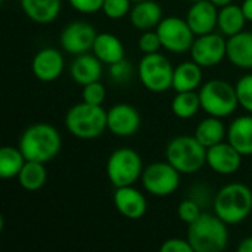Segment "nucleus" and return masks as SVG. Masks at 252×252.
<instances>
[{
    "mask_svg": "<svg viewBox=\"0 0 252 252\" xmlns=\"http://www.w3.org/2000/svg\"><path fill=\"white\" fill-rule=\"evenodd\" d=\"M27 161L50 162L53 161L62 148L61 133L49 123H35L24 130L18 142Z\"/></svg>",
    "mask_w": 252,
    "mask_h": 252,
    "instance_id": "f257e3e1",
    "label": "nucleus"
},
{
    "mask_svg": "<svg viewBox=\"0 0 252 252\" xmlns=\"http://www.w3.org/2000/svg\"><path fill=\"white\" fill-rule=\"evenodd\" d=\"M213 210L227 226L245 221L252 213L251 188L239 182L223 186L213 198Z\"/></svg>",
    "mask_w": 252,
    "mask_h": 252,
    "instance_id": "f03ea898",
    "label": "nucleus"
},
{
    "mask_svg": "<svg viewBox=\"0 0 252 252\" xmlns=\"http://www.w3.org/2000/svg\"><path fill=\"white\" fill-rule=\"evenodd\" d=\"M66 130L80 140H93L108 130L106 111L102 105L87 102L75 103L65 114Z\"/></svg>",
    "mask_w": 252,
    "mask_h": 252,
    "instance_id": "7ed1b4c3",
    "label": "nucleus"
},
{
    "mask_svg": "<svg viewBox=\"0 0 252 252\" xmlns=\"http://www.w3.org/2000/svg\"><path fill=\"white\" fill-rule=\"evenodd\" d=\"M188 241L193 252H221L227 248V224L216 214L202 213V216L189 226Z\"/></svg>",
    "mask_w": 252,
    "mask_h": 252,
    "instance_id": "20e7f679",
    "label": "nucleus"
},
{
    "mask_svg": "<svg viewBox=\"0 0 252 252\" xmlns=\"http://www.w3.org/2000/svg\"><path fill=\"white\" fill-rule=\"evenodd\" d=\"M165 158L182 174H195L207 165V148L195 136L182 134L168 142Z\"/></svg>",
    "mask_w": 252,
    "mask_h": 252,
    "instance_id": "39448f33",
    "label": "nucleus"
},
{
    "mask_svg": "<svg viewBox=\"0 0 252 252\" xmlns=\"http://www.w3.org/2000/svg\"><path fill=\"white\" fill-rule=\"evenodd\" d=\"M198 93L202 111L211 117H230L239 106L235 86L224 80H210L199 87Z\"/></svg>",
    "mask_w": 252,
    "mask_h": 252,
    "instance_id": "423d86ee",
    "label": "nucleus"
},
{
    "mask_svg": "<svg viewBox=\"0 0 252 252\" xmlns=\"http://www.w3.org/2000/svg\"><path fill=\"white\" fill-rule=\"evenodd\" d=\"M142 157L130 148L115 149L106 161V177L114 188L133 186L143 173Z\"/></svg>",
    "mask_w": 252,
    "mask_h": 252,
    "instance_id": "0eeeda50",
    "label": "nucleus"
},
{
    "mask_svg": "<svg viewBox=\"0 0 252 252\" xmlns=\"http://www.w3.org/2000/svg\"><path fill=\"white\" fill-rule=\"evenodd\" d=\"M137 75L142 86L152 93H164L173 89L174 66L162 53L143 55L137 66Z\"/></svg>",
    "mask_w": 252,
    "mask_h": 252,
    "instance_id": "6e6552de",
    "label": "nucleus"
},
{
    "mask_svg": "<svg viewBox=\"0 0 252 252\" xmlns=\"http://www.w3.org/2000/svg\"><path fill=\"white\" fill-rule=\"evenodd\" d=\"M182 173L177 171L167 159L149 164L142 173L143 189L157 198H165L173 195L180 186Z\"/></svg>",
    "mask_w": 252,
    "mask_h": 252,
    "instance_id": "1a4fd4ad",
    "label": "nucleus"
},
{
    "mask_svg": "<svg viewBox=\"0 0 252 252\" xmlns=\"http://www.w3.org/2000/svg\"><path fill=\"white\" fill-rule=\"evenodd\" d=\"M155 30L161 38L162 49L171 53H188L196 38L186 18L165 16Z\"/></svg>",
    "mask_w": 252,
    "mask_h": 252,
    "instance_id": "9d476101",
    "label": "nucleus"
},
{
    "mask_svg": "<svg viewBox=\"0 0 252 252\" xmlns=\"http://www.w3.org/2000/svg\"><path fill=\"white\" fill-rule=\"evenodd\" d=\"M189 53L192 61L202 68L217 66L227 58V38L216 31L196 35Z\"/></svg>",
    "mask_w": 252,
    "mask_h": 252,
    "instance_id": "9b49d317",
    "label": "nucleus"
},
{
    "mask_svg": "<svg viewBox=\"0 0 252 252\" xmlns=\"http://www.w3.org/2000/svg\"><path fill=\"white\" fill-rule=\"evenodd\" d=\"M97 31L96 28L86 21H74L63 27L59 41L61 47L69 55L87 53L93 49Z\"/></svg>",
    "mask_w": 252,
    "mask_h": 252,
    "instance_id": "f8f14e48",
    "label": "nucleus"
},
{
    "mask_svg": "<svg viewBox=\"0 0 252 252\" xmlns=\"http://www.w3.org/2000/svg\"><path fill=\"white\" fill-rule=\"evenodd\" d=\"M108 131L117 137H130L134 136L140 126L142 117L140 112L130 103H117L106 111Z\"/></svg>",
    "mask_w": 252,
    "mask_h": 252,
    "instance_id": "ddd939ff",
    "label": "nucleus"
},
{
    "mask_svg": "<svg viewBox=\"0 0 252 252\" xmlns=\"http://www.w3.org/2000/svg\"><path fill=\"white\" fill-rule=\"evenodd\" d=\"M244 155L239 154L227 140L207 148V165L217 174L232 176L242 167Z\"/></svg>",
    "mask_w": 252,
    "mask_h": 252,
    "instance_id": "4468645a",
    "label": "nucleus"
},
{
    "mask_svg": "<svg viewBox=\"0 0 252 252\" xmlns=\"http://www.w3.org/2000/svg\"><path fill=\"white\" fill-rule=\"evenodd\" d=\"M63 68H65L63 55L55 47L40 49L31 61L32 75L41 83H52L58 80L62 75Z\"/></svg>",
    "mask_w": 252,
    "mask_h": 252,
    "instance_id": "2eb2a0df",
    "label": "nucleus"
},
{
    "mask_svg": "<svg viewBox=\"0 0 252 252\" xmlns=\"http://www.w3.org/2000/svg\"><path fill=\"white\" fill-rule=\"evenodd\" d=\"M112 199L115 210L127 220H140L148 211V201L134 185L115 188Z\"/></svg>",
    "mask_w": 252,
    "mask_h": 252,
    "instance_id": "dca6fc26",
    "label": "nucleus"
},
{
    "mask_svg": "<svg viewBox=\"0 0 252 252\" xmlns=\"http://www.w3.org/2000/svg\"><path fill=\"white\" fill-rule=\"evenodd\" d=\"M186 21L195 35H202L213 32L217 28L219 7L210 0L193 1L186 13Z\"/></svg>",
    "mask_w": 252,
    "mask_h": 252,
    "instance_id": "f3484780",
    "label": "nucleus"
},
{
    "mask_svg": "<svg viewBox=\"0 0 252 252\" xmlns=\"http://www.w3.org/2000/svg\"><path fill=\"white\" fill-rule=\"evenodd\" d=\"M131 25L139 31L155 30L162 21V7L155 0H142L133 3L128 13Z\"/></svg>",
    "mask_w": 252,
    "mask_h": 252,
    "instance_id": "a211bd4d",
    "label": "nucleus"
},
{
    "mask_svg": "<svg viewBox=\"0 0 252 252\" xmlns=\"http://www.w3.org/2000/svg\"><path fill=\"white\" fill-rule=\"evenodd\" d=\"M227 59L236 68L252 69V31L227 37Z\"/></svg>",
    "mask_w": 252,
    "mask_h": 252,
    "instance_id": "6ab92c4d",
    "label": "nucleus"
},
{
    "mask_svg": "<svg viewBox=\"0 0 252 252\" xmlns=\"http://www.w3.org/2000/svg\"><path fill=\"white\" fill-rule=\"evenodd\" d=\"M102 65L103 63L94 55H90L89 52L77 55L71 63V69H69L71 78L81 87L93 81H99L103 72Z\"/></svg>",
    "mask_w": 252,
    "mask_h": 252,
    "instance_id": "aec40b11",
    "label": "nucleus"
},
{
    "mask_svg": "<svg viewBox=\"0 0 252 252\" xmlns=\"http://www.w3.org/2000/svg\"><path fill=\"white\" fill-rule=\"evenodd\" d=\"M226 140L244 157L252 155V114L236 117L230 123Z\"/></svg>",
    "mask_w": 252,
    "mask_h": 252,
    "instance_id": "412c9836",
    "label": "nucleus"
},
{
    "mask_svg": "<svg viewBox=\"0 0 252 252\" xmlns=\"http://www.w3.org/2000/svg\"><path fill=\"white\" fill-rule=\"evenodd\" d=\"M19 4L25 16L38 25L53 22L62 9V0H19Z\"/></svg>",
    "mask_w": 252,
    "mask_h": 252,
    "instance_id": "4be33fe9",
    "label": "nucleus"
},
{
    "mask_svg": "<svg viewBox=\"0 0 252 252\" xmlns=\"http://www.w3.org/2000/svg\"><path fill=\"white\" fill-rule=\"evenodd\" d=\"M92 52L102 63H106L108 66L126 58L123 41L111 32H97Z\"/></svg>",
    "mask_w": 252,
    "mask_h": 252,
    "instance_id": "5701e85b",
    "label": "nucleus"
},
{
    "mask_svg": "<svg viewBox=\"0 0 252 252\" xmlns=\"http://www.w3.org/2000/svg\"><path fill=\"white\" fill-rule=\"evenodd\" d=\"M202 66L193 61H186L174 66L173 90L174 92H196L202 86Z\"/></svg>",
    "mask_w": 252,
    "mask_h": 252,
    "instance_id": "b1692460",
    "label": "nucleus"
},
{
    "mask_svg": "<svg viewBox=\"0 0 252 252\" xmlns=\"http://www.w3.org/2000/svg\"><path fill=\"white\" fill-rule=\"evenodd\" d=\"M223 118H217V117H211L208 115L207 118H204L195 128L193 136L205 146H214L220 142H224L226 136H227V128L224 126V123L221 121Z\"/></svg>",
    "mask_w": 252,
    "mask_h": 252,
    "instance_id": "393cba45",
    "label": "nucleus"
},
{
    "mask_svg": "<svg viewBox=\"0 0 252 252\" xmlns=\"http://www.w3.org/2000/svg\"><path fill=\"white\" fill-rule=\"evenodd\" d=\"M247 18L242 12V7L238 4H227L224 7L219 9V21H217V28L224 37H232L241 31H244Z\"/></svg>",
    "mask_w": 252,
    "mask_h": 252,
    "instance_id": "a878e982",
    "label": "nucleus"
},
{
    "mask_svg": "<svg viewBox=\"0 0 252 252\" xmlns=\"http://www.w3.org/2000/svg\"><path fill=\"white\" fill-rule=\"evenodd\" d=\"M16 180H18V185L24 190H28V192L40 190L47 182L46 164L38 162V161H27L22 170L19 171Z\"/></svg>",
    "mask_w": 252,
    "mask_h": 252,
    "instance_id": "bb28decb",
    "label": "nucleus"
},
{
    "mask_svg": "<svg viewBox=\"0 0 252 252\" xmlns=\"http://www.w3.org/2000/svg\"><path fill=\"white\" fill-rule=\"evenodd\" d=\"M25 162L27 158L24 157L19 146H3L0 149V177L4 180L16 179Z\"/></svg>",
    "mask_w": 252,
    "mask_h": 252,
    "instance_id": "cd10ccee",
    "label": "nucleus"
},
{
    "mask_svg": "<svg viewBox=\"0 0 252 252\" xmlns=\"http://www.w3.org/2000/svg\"><path fill=\"white\" fill-rule=\"evenodd\" d=\"M201 109L198 92H176V96L171 100V111L180 120H190Z\"/></svg>",
    "mask_w": 252,
    "mask_h": 252,
    "instance_id": "c85d7f7f",
    "label": "nucleus"
},
{
    "mask_svg": "<svg viewBox=\"0 0 252 252\" xmlns=\"http://www.w3.org/2000/svg\"><path fill=\"white\" fill-rule=\"evenodd\" d=\"M201 216H202V205L193 198L183 199L177 207V217L188 226L195 223Z\"/></svg>",
    "mask_w": 252,
    "mask_h": 252,
    "instance_id": "c756f323",
    "label": "nucleus"
},
{
    "mask_svg": "<svg viewBox=\"0 0 252 252\" xmlns=\"http://www.w3.org/2000/svg\"><path fill=\"white\" fill-rule=\"evenodd\" d=\"M239 106L248 114H252V74L242 75L235 84Z\"/></svg>",
    "mask_w": 252,
    "mask_h": 252,
    "instance_id": "7c9ffc66",
    "label": "nucleus"
},
{
    "mask_svg": "<svg viewBox=\"0 0 252 252\" xmlns=\"http://www.w3.org/2000/svg\"><path fill=\"white\" fill-rule=\"evenodd\" d=\"M133 1L131 0H105L102 6V12L109 19H123L131 10Z\"/></svg>",
    "mask_w": 252,
    "mask_h": 252,
    "instance_id": "2f4dec72",
    "label": "nucleus"
},
{
    "mask_svg": "<svg viewBox=\"0 0 252 252\" xmlns=\"http://www.w3.org/2000/svg\"><path fill=\"white\" fill-rule=\"evenodd\" d=\"M137 47L140 49V52H143V55L159 52L162 49V44H161V38H159L157 30L142 31V34L137 40Z\"/></svg>",
    "mask_w": 252,
    "mask_h": 252,
    "instance_id": "473e14b6",
    "label": "nucleus"
},
{
    "mask_svg": "<svg viewBox=\"0 0 252 252\" xmlns=\"http://www.w3.org/2000/svg\"><path fill=\"white\" fill-rule=\"evenodd\" d=\"M81 97L84 102L92 103V105H102L105 97H106V89L105 86L99 81H93L90 84L83 86L81 90Z\"/></svg>",
    "mask_w": 252,
    "mask_h": 252,
    "instance_id": "72a5a7b5",
    "label": "nucleus"
},
{
    "mask_svg": "<svg viewBox=\"0 0 252 252\" xmlns=\"http://www.w3.org/2000/svg\"><path fill=\"white\" fill-rule=\"evenodd\" d=\"M109 75H111V78H112L114 83L124 84L133 75V65L124 58L120 62H115V63L109 65Z\"/></svg>",
    "mask_w": 252,
    "mask_h": 252,
    "instance_id": "f704fd0d",
    "label": "nucleus"
},
{
    "mask_svg": "<svg viewBox=\"0 0 252 252\" xmlns=\"http://www.w3.org/2000/svg\"><path fill=\"white\" fill-rule=\"evenodd\" d=\"M68 1L72 6V9H75L77 12L90 15L102 10L105 0H68Z\"/></svg>",
    "mask_w": 252,
    "mask_h": 252,
    "instance_id": "c9c22d12",
    "label": "nucleus"
},
{
    "mask_svg": "<svg viewBox=\"0 0 252 252\" xmlns=\"http://www.w3.org/2000/svg\"><path fill=\"white\" fill-rule=\"evenodd\" d=\"M161 252H193L192 245L189 244L188 238L182 239V238H171L164 241V244L159 248Z\"/></svg>",
    "mask_w": 252,
    "mask_h": 252,
    "instance_id": "e433bc0d",
    "label": "nucleus"
},
{
    "mask_svg": "<svg viewBox=\"0 0 252 252\" xmlns=\"http://www.w3.org/2000/svg\"><path fill=\"white\" fill-rule=\"evenodd\" d=\"M241 7H242V12L247 18V21L252 22V0H244Z\"/></svg>",
    "mask_w": 252,
    "mask_h": 252,
    "instance_id": "4c0bfd02",
    "label": "nucleus"
},
{
    "mask_svg": "<svg viewBox=\"0 0 252 252\" xmlns=\"http://www.w3.org/2000/svg\"><path fill=\"white\" fill-rule=\"evenodd\" d=\"M238 251L252 252V236H248V238H245V239L241 241V244L238 245Z\"/></svg>",
    "mask_w": 252,
    "mask_h": 252,
    "instance_id": "58836bf2",
    "label": "nucleus"
},
{
    "mask_svg": "<svg viewBox=\"0 0 252 252\" xmlns=\"http://www.w3.org/2000/svg\"><path fill=\"white\" fill-rule=\"evenodd\" d=\"M213 4H216L219 9L220 7H224V6H227V4H230V3H233V0H210Z\"/></svg>",
    "mask_w": 252,
    "mask_h": 252,
    "instance_id": "ea45409f",
    "label": "nucleus"
},
{
    "mask_svg": "<svg viewBox=\"0 0 252 252\" xmlns=\"http://www.w3.org/2000/svg\"><path fill=\"white\" fill-rule=\"evenodd\" d=\"M133 3H137V1H142V0H131Z\"/></svg>",
    "mask_w": 252,
    "mask_h": 252,
    "instance_id": "a19ab883",
    "label": "nucleus"
},
{
    "mask_svg": "<svg viewBox=\"0 0 252 252\" xmlns=\"http://www.w3.org/2000/svg\"><path fill=\"white\" fill-rule=\"evenodd\" d=\"M189 1H192V3H193V1H199V0H189Z\"/></svg>",
    "mask_w": 252,
    "mask_h": 252,
    "instance_id": "79ce46f5",
    "label": "nucleus"
}]
</instances>
